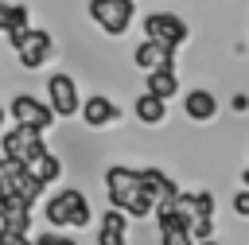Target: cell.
<instances>
[{"label":"cell","instance_id":"6da1fadb","mask_svg":"<svg viewBox=\"0 0 249 245\" xmlns=\"http://www.w3.org/2000/svg\"><path fill=\"white\" fill-rule=\"evenodd\" d=\"M136 16L132 0H89V19L105 31V35H124L128 23Z\"/></svg>","mask_w":249,"mask_h":245},{"label":"cell","instance_id":"7a4b0ae2","mask_svg":"<svg viewBox=\"0 0 249 245\" xmlns=\"http://www.w3.org/2000/svg\"><path fill=\"white\" fill-rule=\"evenodd\" d=\"M0 148H4V156H8V159L23 163V167L47 152V144H43V132H35V128H27V124H16V128H8V132H4V140H0Z\"/></svg>","mask_w":249,"mask_h":245},{"label":"cell","instance_id":"3957f363","mask_svg":"<svg viewBox=\"0 0 249 245\" xmlns=\"http://www.w3.org/2000/svg\"><path fill=\"white\" fill-rule=\"evenodd\" d=\"M144 35L152 39V43H160V47H167V51H175V47H183L187 43V23L179 19V16H171V12H152L148 19H144Z\"/></svg>","mask_w":249,"mask_h":245},{"label":"cell","instance_id":"277c9868","mask_svg":"<svg viewBox=\"0 0 249 245\" xmlns=\"http://www.w3.org/2000/svg\"><path fill=\"white\" fill-rule=\"evenodd\" d=\"M47 105H51V113H54V121L62 117H74L78 113V105H82V97H78V86H74V78L70 74H51L47 78Z\"/></svg>","mask_w":249,"mask_h":245},{"label":"cell","instance_id":"5b68a950","mask_svg":"<svg viewBox=\"0 0 249 245\" xmlns=\"http://www.w3.org/2000/svg\"><path fill=\"white\" fill-rule=\"evenodd\" d=\"M105 191H109V206L113 210H124V202L132 194H140V167H124V163H113L105 171Z\"/></svg>","mask_w":249,"mask_h":245},{"label":"cell","instance_id":"8992f818","mask_svg":"<svg viewBox=\"0 0 249 245\" xmlns=\"http://www.w3.org/2000/svg\"><path fill=\"white\" fill-rule=\"evenodd\" d=\"M8 113L16 117V124H27V128H35V132H47V128L54 124V113H51V105H47V101H39V97H31V93H19V97H12Z\"/></svg>","mask_w":249,"mask_h":245},{"label":"cell","instance_id":"52a82bcc","mask_svg":"<svg viewBox=\"0 0 249 245\" xmlns=\"http://www.w3.org/2000/svg\"><path fill=\"white\" fill-rule=\"evenodd\" d=\"M16 54H19V66H23V70H39V66L54 54V39H51L43 27H27L23 39H19V47H16Z\"/></svg>","mask_w":249,"mask_h":245},{"label":"cell","instance_id":"ba28073f","mask_svg":"<svg viewBox=\"0 0 249 245\" xmlns=\"http://www.w3.org/2000/svg\"><path fill=\"white\" fill-rule=\"evenodd\" d=\"M82 202H86V194L74 191V187L51 194V202H47V222H51V226H70V218H74V210H78Z\"/></svg>","mask_w":249,"mask_h":245},{"label":"cell","instance_id":"9c48e42d","mask_svg":"<svg viewBox=\"0 0 249 245\" xmlns=\"http://www.w3.org/2000/svg\"><path fill=\"white\" fill-rule=\"evenodd\" d=\"M78 113H82V121H86L89 128H105V124H113V121H121V109H117L109 97H101V93H93L89 101H82Z\"/></svg>","mask_w":249,"mask_h":245},{"label":"cell","instance_id":"30bf717a","mask_svg":"<svg viewBox=\"0 0 249 245\" xmlns=\"http://www.w3.org/2000/svg\"><path fill=\"white\" fill-rule=\"evenodd\" d=\"M171 58H175V51H167V47H160V43H152V39H144V43L132 51V62H136L140 70H163V66H171Z\"/></svg>","mask_w":249,"mask_h":245},{"label":"cell","instance_id":"8fae6325","mask_svg":"<svg viewBox=\"0 0 249 245\" xmlns=\"http://www.w3.org/2000/svg\"><path fill=\"white\" fill-rule=\"evenodd\" d=\"M183 113L191 121H210V117H218V97L210 89H191L183 97Z\"/></svg>","mask_w":249,"mask_h":245},{"label":"cell","instance_id":"7c38bea8","mask_svg":"<svg viewBox=\"0 0 249 245\" xmlns=\"http://www.w3.org/2000/svg\"><path fill=\"white\" fill-rule=\"evenodd\" d=\"M97 245H128V226L121 210H105L101 229H97Z\"/></svg>","mask_w":249,"mask_h":245},{"label":"cell","instance_id":"4fadbf2b","mask_svg":"<svg viewBox=\"0 0 249 245\" xmlns=\"http://www.w3.org/2000/svg\"><path fill=\"white\" fill-rule=\"evenodd\" d=\"M144 93H152V97H160V101L175 97V93H179V78H175V66H163V70H148V89H144Z\"/></svg>","mask_w":249,"mask_h":245},{"label":"cell","instance_id":"5bb4252c","mask_svg":"<svg viewBox=\"0 0 249 245\" xmlns=\"http://www.w3.org/2000/svg\"><path fill=\"white\" fill-rule=\"evenodd\" d=\"M27 175H31L35 183L51 187V183L62 175V159H58V156H51V152H43L39 159H31V163H27Z\"/></svg>","mask_w":249,"mask_h":245},{"label":"cell","instance_id":"9a60e30c","mask_svg":"<svg viewBox=\"0 0 249 245\" xmlns=\"http://www.w3.org/2000/svg\"><path fill=\"white\" fill-rule=\"evenodd\" d=\"M132 109H136V117H140L144 124H160V121L167 117V101H160V97H152V93H140Z\"/></svg>","mask_w":249,"mask_h":245},{"label":"cell","instance_id":"2e32d148","mask_svg":"<svg viewBox=\"0 0 249 245\" xmlns=\"http://www.w3.org/2000/svg\"><path fill=\"white\" fill-rule=\"evenodd\" d=\"M31 27V8L27 4H8V12H4V35H19V31H27Z\"/></svg>","mask_w":249,"mask_h":245},{"label":"cell","instance_id":"e0dca14e","mask_svg":"<svg viewBox=\"0 0 249 245\" xmlns=\"http://www.w3.org/2000/svg\"><path fill=\"white\" fill-rule=\"evenodd\" d=\"M19 179H23V163H16V159L0 156V194H16Z\"/></svg>","mask_w":249,"mask_h":245},{"label":"cell","instance_id":"ac0fdd59","mask_svg":"<svg viewBox=\"0 0 249 245\" xmlns=\"http://www.w3.org/2000/svg\"><path fill=\"white\" fill-rule=\"evenodd\" d=\"M31 245H78V241H74V237H62V233H54V229H47V233L31 237Z\"/></svg>","mask_w":249,"mask_h":245},{"label":"cell","instance_id":"d6986e66","mask_svg":"<svg viewBox=\"0 0 249 245\" xmlns=\"http://www.w3.org/2000/svg\"><path fill=\"white\" fill-rule=\"evenodd\" d=\"M86 226H89V202H82L74 210V218H70V229H86Z\"/></svg>","mask_w":249,"mask_h":245},{"label":"cell","instance_id":"ffe728a7","mask_svg":"<svg viewBox=\"0 0 249 245\" xmlns=\"http://www.w3.org/2000/svg\"><path fill=\"white\" fill-rule=\"evenodd\" d=\"M233 214L249 218V191H237V194H233Z\"/></svg>","mask_w":249,"mask_h":245},{"label":"cell","instance_id":"44dd1931","mask_svg":"<svg viewBox=\"0 0 249 245\" xmlns=\"http://www.w3.org/2000/svg\"><path fill=\"white\" fill-rule=\"evenodd\" d=\"M0 245H31V237H23V233H8V229H0Z\"/></svg>","mask_w":249,"mask_h":245},{"label":"cell","instance_id":"7402d4cb","mask_svg":"<svg viewBox=\"0 0 249 245\" xmlns=\"http://www.w3.org/2000/svg\"><path fill=\"white\" fill-rule=\"evenodd\" d=\"M4 12H8V4H0V27H4Z\"/></svg>","mask_w":249,"mask_h":245},{"label":"cell","instance_id":"603a6c76","mask_svg":"<svg viewBox=\"0 0 249 245\" xmlns=\"http://www.w3.org/2000/svg\"><path fill=\"white\" fill-rule=\"evenodd\" d=\"M4 117H8V113H4V109H0V128H4Z\"/></svg>","mask_w":249,"mask_h":245},{"label":"cell","instance_id":"cb8c5ba5","mask_svg":"<svg viewBox=\"0 0 249 245\" xmlns=\"http://www.w3.org/2000/svg\"><path fill=\"white\" fill-rule=\"evenodd\" d=\"M198 245H218V241H198Z\"/></svg>","mask_w":249,"mask_h":245}]
</instances>
